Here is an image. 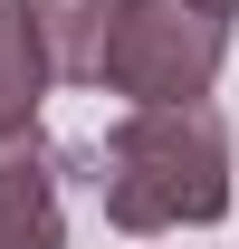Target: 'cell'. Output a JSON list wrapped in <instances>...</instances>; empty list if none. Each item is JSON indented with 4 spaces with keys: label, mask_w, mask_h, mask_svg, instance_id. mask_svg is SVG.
Returning <instances> with one entry per match:
<instances>
[{
    "label": "cell",
    "mask_w": 239,
    "mask_h": 249,
    "mask_svg": "<svg viewBox=\"0 0 239 249\" xmlns=\"http://www.w3.org/2000/svg\"><path fill=\"white\" fill-rule=\"evenodd\" d=\"M96 201L115 230H210L230 211V124L210 106H124L96 144Z\"/></svg>",
    "instance_id": "obj_1"
},
{
    "label": "cell",
    "mask_w": 239,
    "mask_h": 249,
    "mask_svg": "<svg viewBox=\"0 0 239 249\" xmlns=\"http://www.w3.org/2000/svg\"><path fill=\"white\" fill-rule=\"evenodd\" d=\"M38 96H48V67L29 38V0H0V134L38 124Z\"/></svg>",
    "instance_id": "obj_5"
},
{
    "label": "cell",
    "mask_w": 239,
    "mask_h": 249,
    "mask_svg": "<svg viewBox=\"0 0 239 249\" xmlns=\"http://www.w3.org/2000/svg\"><path fill=\"white\" fill-rule=\"evenodd\" d=\"M0 249H67L58 163H48V144H38V124L0 134Z\"/></svg>",
    "instance_id": "obj_3"
},
{
    "label": "cell",
    "mask_w": 239,
    "mask_h": 249,
    "mask_svg": "<svg viewBox=\"0 0 239 249\" xmlns=\"http://www.w3.org/2000/svg\"><path fill=\"white\" fill-rule=\"evenodd\" d=\"M191 10H210V19H239V0H191Z\"/></svg>",
    "instance_id": "obj_6"
},
{
    "label": "cell",
    "mask_w": 239,
    "mask_h": 249,
    "mask_svg": "<svg viewBox=\"0 0 239 249\" xmlns=\"http://www.w3.org/2000/svg\"><path fill=\"white\" fill-rule=\"evenodd\" d=\"M115 29V0H29V38H38V67L86 87L96 77V48Z\"/></svg>",
    "instance_id": "obj_4"
},
{
    "label": "cell",
    "mask_w": 239,
    "mask_h": 249,
    "mask_svg": "<svg viewBox=\"0 0 239 249\" xmlns=\"http://www.w3.org/2000/svg\"><path fill=\"white\" fill-rule=\"evenodd\" d=\"M220 58H230V19L191 0H115L86 87H115L124 106H201L220 87Z\"/></svg>",
    "instance_id": "obj_2"
}]
</instances>
